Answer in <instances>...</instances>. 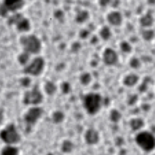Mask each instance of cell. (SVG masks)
Returning a JSON list of instances; mask_svg holds the SVG:
<instances>
[{"instance_id":"obj_1","label":"cell","mask_w":155,"mask_h":155,"mask_svg":"<svg viewBox=\"0 0 155 155\" xmlns=\"http://www.w3.org/2000/svg\"><path fill=\"white\" fill-rule=\"evenodd\" d=\"M102 99L98 93H90L87 94L83 99L84 106L88 113L94 114L97 113L102 105Z\"/></svg>"},{"instance_id":"obj_2","label":"cell","mask_w":155,"mask_h":155,"mask_svg":"<svg viewBox=\"0 0 155 155\" xmlns=\"http://www.w3.org/2000/svg\"><path fill=\"white\" fill-rule=\"evenodd\" d=\"M22 45L25 51L31 54H38L42 48L41 41L35 35H29L24 38Z\"/></svg>"},{"instance_id":"obj_3","label":"cell","mask_w":155,"mask_h":155,"mask_svg":"<svg viewBox=\"0 0 155 155\" xmlns=\"http://www.w3.org/2000/svg\"><path fill=\"white\" fill-rule=\"evenodd\" d=\"M45 66L46 62L44 59L41 56H36L27 66L26 72L32 76H39L44 72Z\"/></svg>"},{"instance_id":"obj_4","label":"cell","mask_w":155,"mask_h":155,"mask_svg":"<svg viewBox=\"0 0 155 155\" xmlns=\"http://www.w3.org/2000/svg\"><path fill=\"white\" fill-rule=\"evenodd\" d=\"M0 137L5 143L12 144L19 140V135L13 125H9L0 133Z\"/></svg>"},{"instance_id":"obj_5","label":"cell","mask_w":155,"mask_h":155,"mask_svg":"<svg viewBox=\"0 0 155 155\" xmlns=\"http://www.w3.org/2000/svg\"><path fill=\"white\" fill-rule=\"evenodd\" d=\"M102 61L107 66H114L119 62V55L117 51L111 47H106L102 53Z\"/></svg>"},{"instance_id":"obj_6","label":"cell","mask_w":155,"mask_h":155,"mask_svg":"<svg viewBox=\"0 0 155 155\" xmlns=\"http://www.w3.org/2000/svg\"><path fill=\"white\" fill-rule=\"evenodd\" d=\"M137 142L138 145L145 150H150L153 149L154 144L153 136L147 132H142L138 134L137 137Z\"/></svg>"},{"instance_id":"obj_7","label":"cell","mask_w":155,"mask_h":155,"mask_svg":"<svg viewBox=\"0 0 155 155\" xmlns=\"http://www.w3.org/2000/svg\"><path fill=\"white\" fill-rule=\"evenodd\" d=\"M106 19L108 24L114 27L120 26L123 21L122 13L117 10H112L108 13Z\"/></svg>"},{"instance_id":"obj_8","label":"cell","mask_w":155,"mask_h":155,"mask_svg":"<svg viewBox=\"0 0 155 155\" xmlns=\"http://www.w3.org/2000/svg\"><path fill=\"white\" fill-rule=\"evenodd\" d=\"M42 94L37 89H33L29 91L26 97V100L29 103H38L42 100Z\"/></svg>"},{"instance_id":"obj_9","label":"cell","mask_w":155,"mask_h":155,"mask_svg":"<svg viewBox=\"0 0 155 155\" xmlns=\"http://www.w3.org/2000/svg\"><path fill=\"white\" fill-rule=\"evenodd\" d=\"M139 80V77L137 74L130 73L123 77V84L127 87H133L137 84Z\"/></svg>"},{"instance_id":"obj_10","label":"cell","mask_w":155,"mask_h":155,"mask_svg":"<svg viewBox=\"0 0 155 155\" xmlns=\"http://www.w3.org/2000/svg\"><path fill=\"white\" fill-rule=\"evenodd\" d=\"M41 110L38 108L30 109L26 115V120L29 123H33L41 116Z\"/></svg>"},{"instance_id":"obj_11","label":"cell","mask_w":155,"mask_h":155,"mask_svg":"<svg viewBox=\"0 0 155 155\" xmlns=\"http://www.w3.org/2000/svg\"><path fill=\"white\" fill-rule=\"evenodd\" d=\"M139 23L142 27L145 28H148L153 25L154 23V18L151 13H146L140 17Z\"/></svg>"},{"instance_id":"obj_12","label":"cell","mask_w":155,"mask_h":155,"mask_svg":"<svg viewBox=\"0 0 155 155\" xmlns=\"http://www.w3.org/2000/svg\"><path fill=\"white\" fill-rule=\"evenodd\" d=\"M89 17V14L86 10H80L77 13L75 16V21L79 23L82 24L88 21Z\"/></svg>"},{"instance_id":"obj_13","label":"cell","mask_w":155,"mask_h":155,"mask_svg":"<svg viewBox=\"0 0 155 155\" xmlns=\"http://www.w3.org/2000/svg\"><path fill=\"white\" fill-rule=\"evenodd\" d=\"M112 31L108 26H103L99 30V36L104 41L109 40L112 37Z\"/></svg>"},{"instance_id":"obj_14","label":"cell","mask_w":155,"mask_h":155,"mask_svg":"<svg viewBox=\"0 0 155 155\" xmlns=\"http://www.w3.org/2000/svg\"><path fill=\"white\" fill-rule=\"evenodd\" d=\"M120 49L124 53H130L132 51L133 47L129 42L124 41L120 44Z\"/></svg>"},{"instance_id":"obj_15","label":"cell","mask_w":155,"mask_h":155,"mask_svg":"<svg viewBox=\"0 0 155 155\" xmlns=\"http://www.w3.org/2000/svg\"><path fill=\"white\" fill-rule=\"evenodd\" d=\"M55 84L52 81H47L44 84V90L49 94H53L56 91Z\"/></svg>"},{"instance_id":"obj_16","label":"cell","mask_w":155,"mask_h":155,"mask_svg":"<svg viewBox=\"0 0 155 155\" xmlns=\"http://www.w3.org/2000/svg\"><path fill=\"white\" fill-rule=\"evenodd\" d=\"M154 34L153 30L149 28H145L142 32V37L144 40L147 41H150L152 40L154 38Z\"/></svg>"},{"instance_id":"obj_17","label":"cell","mask_w":155,"mask_h":155,"mask_svg":"<svg viewBox=\"0 0 155 155\" xmlns=\"http://www.w3.org/2000/svg\"><path fill=\"white\" fill-rule=\"evenodd\" d=\"M80 81L82 84L86 85L91 82L92 76L90 73H89L88 72H84L80 75Z\"/></svg>"},{"instance_id":"obj_18","label":"cell","mask_w":155,"mask_h":155,"mask_svg":"<svg viewBox=\"0 0 155 155\" xmlns=\"http://www.w3.org/2000/svg\"><path fill=\"white\" fill-rule=\"evenodd\" d=\"M129 66L134 69H138L141 67V61L137 57H132L129 61Z\"/></svg>"},{"instance_id":"obj_19","label":"cell","mask_w":155,"mask_h":155,"mask_svg":"<svg viewBox=\"0 0 155 155\" xmlns=\"http://www.w3.org/2000/svg\"><path fill=\"white\" fill-rule=\"evenodd\" d=\"M17 150L12 147H7L2 151V155H17Z\"/></svg>"},{"instance_id":"obj_20","label":"cell","mask_w":155,"mask_h":155,"mask_svg":"<svg viewBox=\"0 0 155 155\" xmlns=\"http://www.w3.org/2000/svg\"><path fill=\"white\" fill-rule=\"evenodd\" d=\"M87 140L89 142L94 143L97 140V134L94 131H88V134L86 135Z\"/></svg>"},{"instance_id":"obj_21","label":"cell","mask_w":155,"mask_h":155,"mask_svg":"<svg viewBox=\"0 0 155 155\" xmlns=\"http://www.w3.org/2000/svg\"><path fill=\"white\" fill-rule=\"evenodd\" d=\"M112 0H98V4L102 7H106L111 3Z\"/></svg>"},{"instance_id":"obj_22","label":"cell","mask_w":155,"mask_h":155,"mask_svg":"<svg viewBox=\"0 0 155 155\" xmlns=\"http://www.w3.org/2000/svg\"><path fill=\"white\" fill-rule=\"evenodd\" d=\"M147 1L150 4H153L154 3V0H147Z\"/></svg>"},{"instance_id":"obj_23","label":"cell","mask_w":155,"mask_h":155,"mask_svg":"<svg viewBox=\"0 0 155 155\" xmlns=\"http://www.w3.org/2000/svg\"><path fill=\"white\" fill-rule=\"evenodd\" d=\"M1 116L0 115V122H1Z\"/></svg>"}]
</instances>
